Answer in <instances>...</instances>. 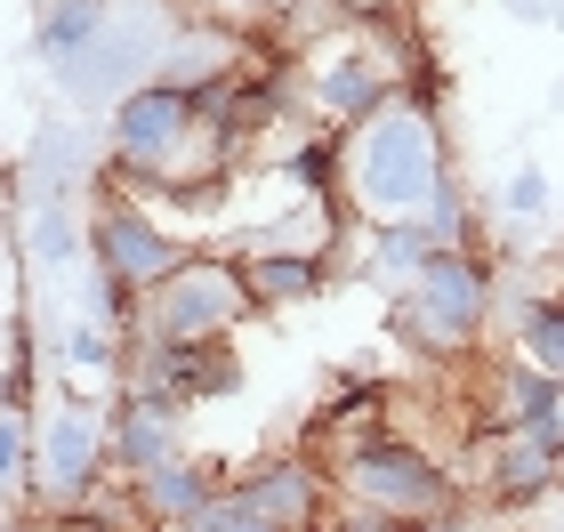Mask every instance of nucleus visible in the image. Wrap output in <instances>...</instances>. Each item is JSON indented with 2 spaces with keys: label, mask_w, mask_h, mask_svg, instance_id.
I'll return each instance as SVG.
<instances>
[{
  "label": "nucleus",
  "mask_w": 564,
  "mask_h": 532,
  "mask_svg": "<svg viewBox=\"0 0 564 532\" xmlns=\"http://www.w3.org/2000/svg\"><path fill=\"white\" fill-rule=\"evenodd\" d=\"M452 170V145H444V121L388 97L379 113H364L347 130V177H339V202L355 218H420L427 194L444 186Z\"/></svg>",
  "instance_id": "nucleus-1"
},
{
  "label": "nucleus",
  "mask_w": 564,
  "mask_h": 532,
  "mask_svg": "<svg viewBox=\"0 0 564 532\" xmlns=\"http://www.w3.org/2000/svg\"><path fill=\"white\" fill-rule=\"evenodd\" d=\"M330 476H339L347 500H371L395 524H459V476L435 460L420 436H403L395 420H364L347 427L339 452H330Z\"/></svg>",
  "instance_id": "nucleus-2"
},
{
  "label": "nucleus",
  "mask_w": 564,
  "mask_h": 532,
  "mask_svg": "<svg viewBox=\"0 0 564 532\" xmlns=\"http://www.w3.org/2000/svg\"><path fill=\"white\" fill-rule=\"evenodd\" d=\"M484 323H492V259L476 242H444L388 307V332L412 355H427V363L468 355L484 339Z\"/></svg>",
  "instance_id": "nucleus-3"
},
{
  "label": "nucleus",
  "mask_w": 564,
  "mask_h": 532,
  "mask_svg": "<svg viewBox=\"0 0 564 532\" xmlns=\"http://www.w3.org/2000/svg\"><path fill=\"white\" fill-rule=\"evenodd\" d=\"M330 492H339V476L323 468V452L282 444V452H267V460H250L242 476H226L186 532H299V524H330Z\"/></svg>",
  "instance_id": "nucleus-4"
},
{
  "label": "nucleus",
  "mask_w": 564,
  "mask_h": 532,
  "mask_svg": "<svg viewBox=\"0 0 564 532\" xmlns=\"http://www.w3.org/2000/svg\"><path fill=\"white\" fill-rule=\"evenodd\" d=\"M403 24V17H395ZM395 24H323L315 41L299 48V97H306V121L323 130H355L364 113H379L395 97Z\"/></svg>",
  "instance_id": "nucleus-5"
},
{
  "label": "nucleus",
  "mask_w": 564,
  "mask_h": 532,
  "mask_svg": "<svg viewBox=\"0 0 564 532\" xmlns=\"http://www.w3.org/2000/svg\"><path fill=\"white\" fill-rule=\"evenodd\" d=\"M250 315H259V298H250L242 250H186L145 291L138 332H153V339H235Z\"/></svg>",
  "instance_id": "nucleus-6"
},
{
  "label": "nucleus",
  "mask_w": 564,
  "mask_h": 532,
  "mask_svg": "<svg viewBox=\"0 0 564 532\" xmlns=\"http://www.w3.org/2000/svg\"><path fill=\"white\" fill-rule=\"evenodd\" d=\"M113 485V452H106V412L89 395H57V412L33 420V500L57 524L65 509H82Z\"/></svg>",
  "instance_id": "nucleus-7"
},
{
  "label": "nucleus",
  "mask_w": 564,
  "mask_h": 532,
  "mask_svg": "<svg viewBox=\"0 0 564 532\" xmlns=\"http://www.w3.org/2000/svg\"><path fill=\"white\" fill-rule=\"evenodd\" d=\"M186 259V235L170 226L162 202H145V194H97V210H89V267L97 274H113V283H130L138 298L162 283V274Z\"/></svg>",
  "instance_id": "nucleus-8"
},
{
  "label": "nucleus",
  "mask_w": 564,
  "mask_h": 532,
  "mask_svg": "<svg viewBox=\"0 0 564 532\" xmlns=\"http://www.w3.org/2000/svg\"><path fill=\"white\" fill-rule=\"evenodd\" d=\"M121 388H145L162 403L202 412V403L242 395V363H235L226 339H153V332H130V347H121Z\"/></svg>",
  "instance_id": "nucleus-9"
},
{
  "label": "nucleus",
  "mask_w": 564,
  "mask_h": 532,
  "mask_svg": "<svg viewBox=\"0 0 564 532\" xmlns=\"http://www.w3.org/2000/svg\"><path fill=\"white\" fill-rule=\"evenodd\" d=\"M242 274H250V298L259 315H282V307H315L323 291H339V226L330 235H306V242H282V235H250L242 242Z\"/></svg>",
  "instance_id": "nucleus-10"
},
{
  "label": "nucleus",
  "mask_w": 564,
  "mask_h": 532,
  "mask_svg": "<svg viewBox=\"0 0 564 532\" xmlns=\"http://www.w3.org/2000/svg\"><path fill=\"white\" fill-rule=\"evenodd\" d=\"M106 452H113V485H130V476H145L153 460L186 452V403H162V395H145V388H121L106 403Z\"/></svg>",
  "instance_id": "nucleus-11"
},
{
  "label": "nucleus",
  "mask_w": 564,
  "mask_h": 532,
  "mask_svg": "<svg viewBox=\"0 0 564 532\" xmlns=\"http://www.w3.org/2000/svg\"><path fill=\"white\" fill-rule=\"evenodd\" d=\"M484 500H492L500 517H524L556 500V444L532 436V427H500L492 444H484Z\"/></svg>",
  "instance_id": "nucleus-12"
},
{
  "label": "nucleus",
  "mask_w": 564,
  "mask_h": 532,
  "mask_svg": "<svg viewBox=\"0 0 564 532\" xmlns=\"http://www.w3.org/2000/svg\"><path fill=\"white\" fill-rule=\"evenodd\" d=\"M218 485H226V460H210V452H170V460H153L145 476H130L121 492H130L138 524H194Z\"/></svg>",
  "instance_id": "nucleus-13"
},
{
  "label": "nucleus",
  "mask_w": 564,
  "mask_h": 532,
  "mask_svg": "<svg viewBox=\"0 0 564 532\" xmlns=\"http://www.w3.org/2000/svg\"><path fill=\"white\" fill-rule=\"evenodd\" d=\"M492 412L508 427H532V436L564 444V379L549 363H532V355H508V363L492 371Z\"/></svg>",
  "instance_id": "nucleus-14"
},
{
  "label": "nucleus",
  "mask_w": 564,
  "mask_h": 532,
  "mask_svg": "<svg viewBox=\"0 0 564 532\" xmlns=\"http://www.w3.org/2000/svg\"><path fill=\"white\" fill-rule=\"evenodd\" d=\"M395 412V379H379V371H339L323 388L315 403V420H306V452H323V436H347V427H364V420H388Z\"/></svg>",
  "instance_id": "nucleus-15"
},
{
  "label": "nucleus",
  "mask_w": 564,
  "mask_h": 532,
  "mask_svg": "<svg viewBox=\"0 0 564 532\" xmlns=\"http://www.w3.org/2000/svg\"><path fill=\"white\" fill-rule=\"evenodd\" d=\"M435 250H444V242H435L420 218H364V259H355V267H364L371 283L403 291V283H412V274L435 259Z\"/></svg>",
  "instance_id": "nucleus-16"
},
{
  "label": "nucleus",
  "mask_w": 564,
  "mask_h": 532,
  "mask_svg": "<svg viewBox=\"0 0 564 532\" xmlns=\"http://www.w3.org/2000/svg\"><path fill=\"white\" fill-rule=\"evenodd\" d=\"M282 177H291L299 202H339V177H347V138L323 130V121H306V138L282 154Z\"/></svg>",
  "instance_id": "nucleus-17"
},
{
  "label": "nucleus",
  "mask_w": 564,
  "mask_h": 532,
  "mask_svg": "<svg viewBox=\"0 0 564 532\" xmlns=\"http://www.w3.org/2000/svg\"><path fill=\"white\" fill-rule=\"evenodd\" d=\"M106 17H113V0H41V24H33V41H41V57H89L97 33H106Z\"/></svg>",
  "instance_id": "nucleus-18"
},
{
  "label": "nucleus",
  "mask_w": 564,
  "mask_h": 532,
  "mask_svg": "<svg viewBox=\"0 0 564 532\" xmlns=\"http://www.w3.org/2000/svg\"><path fill=\"white\" fill-rule=\"evenodd\" d=\"M395 97L403 106H420V113H444V89H452V73H444V57L412 33V24H395Z\"/></svg>",
  "instance_id": "nucleus-19"
},
{
  "label": "nucleus",
  "mask_w": 564,
  "mask_h": 532,
  "mask_svg": "<svg viewBox=\"0 0 564 532\" xmlns=\"http://www.w3.org/2000/svg\"><path fill=\"white\" fill-rule=\"evenodd\" d=\"M517 355L549 363L564 379V291H524L517 298Z\"/></svg>",
  "instance_id": "nucleus-20"
},
{
  "label": "nucleus",
  "mask_w": 564,
  "mask_h": 532,
  "mask_svg": "<svg viewBox=\"0 0 564 532\" xmlns=\"http://www.w3.org/2000/svg\"><path fill=\"white\" fill-rule=\"evenodd\" d=\"M121 347H130V332H113L106 315H73L57 332V363L65 371H121Z\"/></svg>",
  "instance_id": "nucleus-21"
},
{
  "label": "nucleus",
  "mask_w": 564,
  "mask_h": 532,
  "mask_svg": "<svg viewBox=\"0 0 564 532\" xmlns=\"http://www.w3.org/2000/svg\"><path fill=\"white\" fill-rule=\"evenodd\" d=\"M0 500H33V412L0 403Z\"/></svg>",
  "instance_id": "nucleus-22"
},
{
  "label": "nucleus",
  "mask_w": 564,
  "mask_h": 532,
  "mask_svg": "<svg viewBox=\"0 0 564 532\" xmlns=\"http://www.w3.org/2000/svg\"><path fill=\"white\" fill-rule=\"evenodd\" d=\"M420 226H427L435 242H476V194H468V177H459V170H444V186L427 194Z\"/></svg>",
  "instance_id": "nucleus-23"
},
{
  "label": "nucleus",
  "mask_w": 564,
  "mask_h": 532,
  "mask_svg": "<svg viewBox=\"0 0 564 532\" xmlns=\"http://www.w3.org/2000/svg\"><path fill=\"white\" fill-rule=\"evenodd\" d=\"M82 250H89V218H73V202L57 194V202L33 218V259H41V267H73Z\"/></svg>",
  "instance_id": "nucleus-24"
},
{
  "label": "nucleus",
  "mask_w": 564,
  "mask_h": 532,
  "mask_svg": "<svg viewBox=\"0 0 564 532\" xmlns=\"http://www.w3.org/2000/svg\"><path fill=\"white\" fill-rule=\"evenodd\" d=\"M33 388H41V332H33V315H17L9 323V363H0V403L33 412Z\"/></svg>",
  "instance_id": "nucleus-25"
},
{
  "label": "nucleus",
  "mask_w": 564,
  "mask_h": 532,
  "mask_svg": "<svg viewBox=\"0 0 564 532\" xmlns=\"http://www.w3.org/2000/svg\"><path fill=\"white\" fill-rule=\"evenodd\" d=\"M492 202H500L508 218H541V210H549V170H532V162H517V170L500 177V194H492Z\"/></svg>",
  "instance_id": "nucleus-26"
},
{
  "label": "nucleus",
  "mask_w": 564,
  "mask_h": 532,
  "mask_svg": "<svg viewBox=\"0 0 564 532\" xmlns=\"http://www.w3.org/2000/svg\"><path fill=\"white\" fill-rule=\"evenodd\" d=\"M194 9H202V17H210V24H250V17H259V9L274 17V9H291V0H194Z\"/></svg>",
  "instance_id": "nucleus-27"
},
{
  "label": "nucleus",
  "mask_w": 564,
  "mask_h": 532,
  "mask_svg": "<svg viewBox=\"0 0 564 532\" xmlns=\"http://www.w3.org/2000/svg\"><path fill=\"white\" fill-rule=\"evenodd\" d=\"M556 500H564V444H556Z\"/></svg>",
  "instance_id": "nucleus-28"
}]
</instances>
